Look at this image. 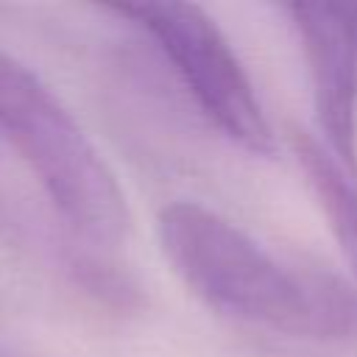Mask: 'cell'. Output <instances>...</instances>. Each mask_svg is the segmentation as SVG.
Listing matches in <instances>:
<instances>
[{"mask_svg":"<svg viewBox=\"0 0 357 357\" xmlns=\"http://www.w3.org/2000/svg\"><path fill=\"white\" fill-rule=\"evenodd\" d=\"M159 243L181 282L226 315L315 340L357 326V293L343 279L276 259L204 204H167L159 212Z\"/></svg>","mask_w":357,"mask_h":357,"instance_id":"6da1fadb","label":"cell"},{"mask_svg":"<svg viewBox=\"0 0 357 357\" xmlns=\"http://www.w3.org/2000/svg\"><path fill=\"white\" fill-rule=\"evenodd\" d=\"M0 134L75 234L95 245L126 240L128 204L100 151L61 100L6 50H0Z\"/></svg>","mask_w":357,"mask_h":357,"instance_id":"7a4b0ae2","label":"cell"},{"mask_svg":"<svg viewBox=\"0 0 357 357\" xmlns=\"http://www.w3.org/2000/svg\"><path fill=\"white\" fill-rule=\"evenodd\" d=\"M117 14L134 20L170 59L201 112L243 151L271 156L276 151L262 103L215 20L192 3H123Z\"/></svg>","mask_w":357,"mask_h":357,"instance_id":"3957f363","label":"cell"},{"mask_svg":"<svg viewBox=\"0 0 357 357\" xmlns=\"http://www.w3.org/2000/svg\"><path fill=\"white\" fill-rule=\"evenodd\" d=\"M287 11L326 148L357 178V3H293Z\"/></svg>","mask_w":357,"mask_h":357,"instance_id":"277c9868","label":"cell"}]
</instances>
